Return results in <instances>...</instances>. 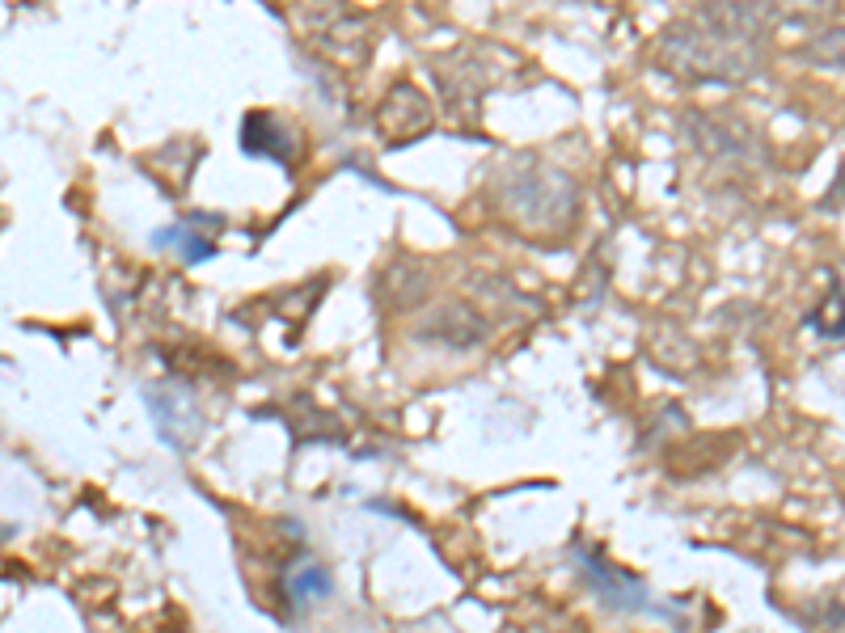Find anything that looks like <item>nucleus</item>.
I'll return each instance as SVG.
<instances>
[{"label": "nucleus", "instance_id": "nucleus-3", "mask_svg": "<svg viewBox=\"0 0 845 633\" xmlns=\"http://www.w3.org/2000/svg\"><path fill=\"white\" fill-rule=\"evenodd\" d=\"M216 220H208V216H191V220H178L169 224V228H157L153 233V245H174L178 249V258L186 262V266H199V262L216 258L220 249H216V241H211L208 233H199V228H211Z\"/></svg>", "mask_w": 845, "mask_h": 633}, {"label": "nucleus", "instance_id": "nucleus-1", "mask_svg": "<svg viewBox=\"0 0 845 633\" xmlns=\"http://www.w3.org/2000/svg\"><path fill=\"white\" fill-rule=\"evenodd\" d=\"M575 566H580L588 592L605 608H613V612H660L652 592L634 575H622L617 566H609L596 549H575Z\"/></svg>", "mask_w": 845, "mask_h": 633}, {"label": "nucleus", "instance_id": "nucleus-2", "mask_svg": "<svg viewBox=\"0 0 845 633\" xmlns=\"http://www.w3.org/2000/svg\"><path fill=\"white\" fill-rule=\"evenodd\" d=\"M148 410H153V427L161 435V443H169L174 452H191L199 431H203V418H199V406L186 397V388L178 385H153L144 393Z\"/></svg>", "mask_w": 845, "mask_h": 633}, {"label": "nucleus", "instance_id": "nucleus-5", "mask_svg": "<svg viewBox=\"0 0 845 633\" xmlns=\"http://www.w3.org/2000/svg\"><path fill=\"white\" fill-rule=\"evenodd\" d=\"M330 592H334V587H330V570H326L321 562H301L288 575V600L296 608L318 604V600H326Z\"/></svg>", "mask_w": 845, "mask_h": 633}, {"label": "nucleus", "instance_id": "nucleus-4", "mask_svg": "<svg viewBox=\"0 0 845 633\" xmlns=\"http://www.w3.org/2000/svg\"><path fill=\"white\" fill-rule=\"evenodd\" d=\"M241 144H246V152L250 156H271V161H283L288 165V152H292V131L283 123H279L275 114H250L246 119V127H241Z\"/></svg>", "mask_w": 845, "mask_h": 633}]
</instances>
